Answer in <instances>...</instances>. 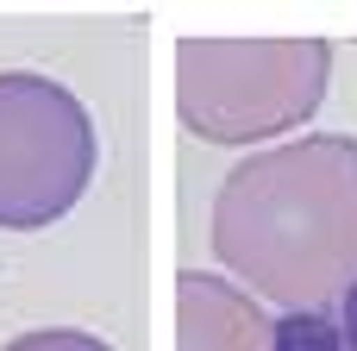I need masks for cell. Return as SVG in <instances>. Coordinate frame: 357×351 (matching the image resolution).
Returning <instances> with one entry per match:
<instances>
[{
    "instance_id": "obj_2",
    "label": "cell",
    "mask_w": 357,
    "mask_h": 351,
    "mask_svg": "<svg viewBox=\"0 0 357 351\" xmlns=\"http://www.w3.org/2000/svg\"><path fill=\"white\" fill-rule=\"evenodd\" d=\"M333 44L320 38H182L176 113L207 144H264L326 100Z\"/></svg>"
},
{
    "instance_id": "obj_3",
    "label": "cell",
    "mask_w": 357,
    "mask_h": 351,
    "mask_svg": "<svg viewBox=\"0 0 357 351\" xmlns=\"http://www.w3.org/2000/svg\"><path fill=\"white\" fill-rule=\"evenodd\" d=\"M88 107L31 69H0V232H38L63 220L94 176Z\"/></svg>"
},
{
    "instance_id": "obj_1",
    "label": "cell",
    "mask_w": 357,
    "mask_h": 351,
    "mask_svg": "<svg viewBox=\"0 0 357 351\" xmlns=\"http://www.w3.org/2000/svg\"><path fill=\"white\" fill-rule=\"evenodd\" d=\"M213 257L289 314H326L357 283V138L314 132L251 151L213 195Z\"/></svg>"
},
{
    "instance_id": "obj_4",
    "label": "cell",
    "mask_w": 357,
    "mask_h": 351,
    "mask_svg": "<svg viewBox=\"0 0 357 351\" xmlns=\"http://www.w3.org/2000/svg\"><path fill=\"white\" fill-rule=\"evenodd\" d=\"M276 320L226 276H176V351H270Z\"/></svg>"
},
{
    "instance_id": "obj_6",
    "label": "cell",
    "mask_w": 357,
    "mask_h": 351,
    "mask_svg": "<svg viewBox=\"0 0 357 351\" xmlns=\"http://www.w3.org/2000/svg\"><path fill=\"white\" fill-rule=\"evenodd\" d=\"M0 351H113V345L94 339V333H75V327H44V333H25V339H13Z\"/></svg>"
},
{
    "instance_id": "obj_7",
    "label": "cell",
    "mask_w": 357,
    "mask_h": 351,
    "mask_svg": "<svg viewBox=\"0 0 357 351\" xmlns=\"http://www.w3.org/2000/svg\"><path fill=\"white\" fill-rule=\"evenodd\" d=\"M333 320H339V345L357 351V283L339 295V314H333Z\"/></svg>"
},
{
    "instance_id": "obj_5",
    "label": "cell",
    "mask_w": 357,
    "mask_h": 351,
    "mask_svg": "<svg viewBox=\"0 0 357 351\" xmlns=\"http://www.w3.org/2000/svg\"><path fill=\"white\" fill-rule=\"evenodd\" d=\"M270 351H345L339 345V320L333 314H282Z\"/></svg>"
}]
</instances>
